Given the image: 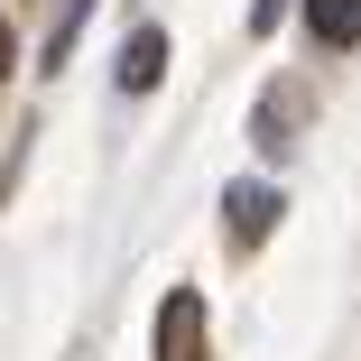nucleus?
I'll use <instances>...</instances> for the list:
<instances>
[{"instance_id":"1","label":"nucleus","mask_w":361,"mask_h":361,"mask_svg":"<svg viewBox=\"0 0 361 361\" xmlns=\"http://www.w3.org/2000/svg\"><path fill=\"white\" fill-rule=\"evenodd\" d=\"M158 361H204V297L195 287H176L158 306Z\"/></svg>"},{"instance_id":"2","label":"nucleus","mask_w":361,"mask_h":361,"mask_svg":"<svg viewBox=\"0 0 361 361\" xmlns=\"http://www.w3.org/2000/svg\"><path fill=\"white\" fill-rule=\"evenodd\" d=\"M223 232H232L241 250H259V241L278 232V185H232V195H223Z\"/></svg>"},{"instance_id":"3","label":"nucleus","mask_w":361,"mask_h":361,"mask_svg":"<svg viewBox=\"0 0 361 361\" xmlns=\"http://www.w3.org/2000/svg\"><path fill=\"white\" fill-rule=\"evenodd\" d=\"M167 28H130V47H121V65H111V75H121V93H149L158 75H167Z\"/></svg>"},{"instance_id":"4","label":"nucleus","mask_w":361,"mask_h":361,"mask_svg":"<svg viewBox=\"0 0 361 361\" xmlns=\"http://www.w3.org/2000/svg\"><path fill=\"white\" fill-rule=\"evenodd\" d=\"M315 47H361V0H297Z\"/></svg>"},{"instance_id":"5","label":"nucleus","mask_w":361,"mask_h":361,"mask_svg":"<svg viewBox=\"0 0 361 361\" xmlns=\"http://www.w3.org/2000/svg\"><path fill=\"white\" fill-rule=\"evenodd\" d=\"M84 10H93V0H56V19H47V56H37L47 75H56L65 56H75V28H84Z\"/></svg>"},{"instance_id":"6","label":"nucleus","mask_w":361,"mask_h":361,"mask_svg":"<svg viewBox=\"0 0 361 361\" xmlns=\"http://www.w3.org/2000/svg\"><path fill=\"white\" fill-rule=\"evenodd\" d=\"M287 111H297V84H278V93L259 102V149H269V158L287 149V139H297V130H287Z\"/></svg>"},{"instance_id":"7","label":"nucleus","mask_w":361,"mask_h":361,"mask_svg":"<svg viewBox=\"0 0 361 361\" xmlns=\"http://www.w3.org/2000/svg\"><path fill=\"white\" fill-rule=\"evenodd\" d=\"M287 19V0H250V28H278Z\"/></svg>"},{"instance_id":"8","label":"nucleus","mask_w":361,"mask_h":361,"mask_svg":"<svg viewBox=\"0 0 361 361\" xmlns=\"http://www.w3.org/2000/svg\"><path fill=\"white\" fill-rule=\"evenodd\" d=\"M0 75H10V28H0Z\"/></svg>"}]
</instances>
